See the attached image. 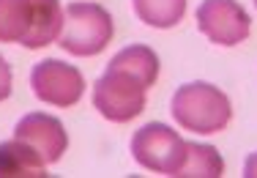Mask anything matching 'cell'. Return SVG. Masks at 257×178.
<instances>
[{
    "mask_svg": "<svg viewBox=\"0 0 257 178\" xmlns=\"http://www.w3.org/2000/svg\"><path fill=\"white\" fill-rule=\"evenodd\" d=\"M197 28L219 47H235L249 39L252 20L238 0H203L197 6Z\"/></svg>",
    "mask_w": 257,
    "mask_h": 178,
    "instance_id": "obj_6",
    "label": "cell"
},
{
    "mask_svg": "<svg viewBox=\"0 0 257 178\" xmlns=\"http://www.w3.org/2000/svg\"><path fill=\"white\" fill-rule=\"evenodd\" d=\"M115 25L109 11L90 0H74L66 6V22L60 30V50L77 58H93L107 50Z\"/></svg>",
    "mask_w": 257,
    "mask_h": 178,
    "instance_id": "obj_2",
    "label": "cell"
},
{
    "mask_svg": "<svg viewBox=\"0 0 257 178\" xmlns=\"http://www.w3.org/2000/svg\"><path fill=\"white\" fill-rule=\"evenodd\" d=\"M243 178H257V151L249 153L243 162Z\"/></svg>",
    "mask_w": 257,
    "mask_h": 178,
    "instance_id": "obj_15",
    "label": "cell"
},
{
    "mask_svg": "<svg viewBox=\"0 0 257 178\" xmlns=\"http://www.w3.org/2000/svg\"><path fill=\"white\" fill-rule=\"evenodd\" d=\"M33 25V3L30 0H0V41L22 44Z\"/></svg>",
    "mask_w": 257,
    "mask_h": 178,
    "instance_id": "obj_11",
    "label": "cell"
},
{
    "mask_svg": "<svg viewBox=\"0 0 257 178\" xmlns=\"http://www.w3.org/2000/svg\"><path fill=\"white\" fill-rule=\"evenodd\" d=\"M30 88L36 99L52 107H74L85 96V77L77 66L58 58H44L30 69Z\"/></svg>",
    "mask_w": 257,
    "mask_h": 178,
    "instance_id": "obj_5",
    "label": "cell"
},
{
    "mask_svg": "<svg viewBox=\"0 0 257 178\" xmlns=\"http://www.w3.org/2000/svg\"><path fill=\"white\" fill-rule=\"evenodd\" d=\"M132 156L140 167L162 175H178L183 159H186V140L173 126L154 121L134 132L132 137Z\"/></svg>",
    "mask_w": 257,
    "mask_h": 178,
    "instance_id": "obj_4",
    "label": "cell"
},
{
    "mask_svg": "<svg viewBox=\"0 0 257 178\" xmlns=\"http://www.w3.org/2000/svg\"><path fill=\"white\" fill-rule=\"evenodd\" d=\"M170 113L181 129H189L194 134H216L227 129L232 104L222 88L197 79V82L178 85L170 102Z\"/></svg>",
    "mask_w": 257,
    "mask_h": 178,
    "instance_id": "obj_1",
    "label": "cell"
},
{
    "mask_svg": "<svg viewBox=\"0 0 257 178\" xmlns=\"http://www.w3.org/2000/svg\"><path fill=\"white\" fill-rule=\"evenodd\" d=\"M134 14L151 28H175L186 14V0H132Z\"/></svg>",
    "mask_w": 257,
    "mask_h": 178,
    "instance_id": "obj_13",
    "label": "cell"
},
{
    "mask_svg": "<svg viewBox=\"0 0 257 178\" xmlns=\"http://www.w3.org/2000/svg\"><path fill=\"white\" fill-rule=\"evenodd\" d=\"M109 63L118 66V69L132 71V74L140 77L148 88H154L156 79H159V55L151 50V47H145V44H128V47H123L120 52L112 55Z\"/></svg>",
    "mask_w": 257,
    "mask_h": 178,
    "instance_id": "obj_12",
    "label": "cell"
},
{
    "mask_svg": "<svg viewBox=\"0 0 257 178\" xmlns=\"http://www.w3.org/2000/svg\"><path fill=\"white\" fill-rule=\"evenodd\" d=\"M33 3V25H30L22 47L25 50H41L60 39L66 14L60 0H30Z\"/></svg>",
    "mask_w": 257,
    "mask_h": 178,
    "instance_id": "obj_9",
    "label": "cell"
},
{
    "mask_svg": "<svg viewBox=\"0 0 257 178\" xmlns=\"http://www.w3.org/2000/svg\"><path fill=\"white\" fill-rule=\"evenodd\" d=\"M14 137L30 143L47 164L60 162L66 148H69L66 126L50 113H28L25 118H20L14 126Z\"/></svg>",
    "mask_w": 257,
    "mask_h": 178,
    "instance_id": "obj_7",
    "label": "cell"
},
{
    "mask_svg": "<svg viewBox=\"0 0 257 178\" xmlns=\"http://www.w3.org/2000/svg\"><path fill=\"white\" fill-rule=\"evenodd\" d=\"M148 91L151 88L140 77L109 63L107 71L93 82V107L99 110L101 118L112 124H126L145 110Z\"/></svg>",
    "mask_w": 257,
    "mask_h": 178,
    "instance_id": "obj_3",
    "label": "cell"
},
{
    "mask_svg": "<svg viewBox=\"0 0 257 178\" xmlns=\"http://www.w3.org/2000/svg\"><path fill=\"white\" fill-rule=\"evenodd\" d=\"M11 82H14V77H11V66L6 63V58L0 55V102H6L11 96Z\"/></svg>",
    "mask_w": 257,
    "mask_h": 178,
    "instance_id": "obj_14",
    "label": "cell"
},
{
    "mask_svg": "<svg viewBox=\"0 0 257 178\" xmlns=\"http://www.w3.org/2000/svg\"><path fill=\"white\" fill-rule=\"evenodd\" d=\"M254 6H257V0H254Z\"/></svg>",
    "mask_w": 257,
    "mask_h": 178,
    "instance_id": "obj_16",
    "label": "cell"
},
{
    "mask_svg": "<svg viewBox=\"0 0 257 178\" xmlns=\"http://www.w3.org/2000/svg\"><path fill=\"white\" fill-rule=\"evenodd\" d=\"M224 159L208 143H186V159L175 178H222Z\"/></svg>",
    "mask_w": 257,
    "mask_h": 178,
    "instance_id": "obj_10",
    "label": "cell"
},
{
    "mask_svg": "<svg viewBox=\"0 0 257 178\" xmlns=\"http://www.w3.org/2000/svg\"><path fill=\"white\" fill-rule=\"evenodd\" d=\"M47 162L25 140L14 137L0 143V178H44Z\"/></svg>",
    "mask_w": 257,
    "mask_h": 178,
    "instance_id": "obj_8",
    "label": "cell"
}]
</instances>
